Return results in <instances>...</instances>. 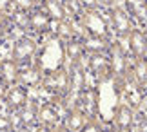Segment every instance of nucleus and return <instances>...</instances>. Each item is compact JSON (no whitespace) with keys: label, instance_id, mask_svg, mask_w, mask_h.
I'll return each mask as SVG.
<instances>
[{"label":"nucleus","instance_id":"f257e3e1","mask_svg":"<svg viewBox=\"0 0 147 132\" xmlns=\"http://www.w3.org/2000/svg\"><path fill=\"white\" fill-rule=\"evenodd\" d=\"M96 100H98V118L96 121L102 123H111L115 116L116 107L122 101V92H123V76L116 78H105L96 83Z\"/></svg>","mask_w":147,"mask_h":132},{"label":"nucleus","instance_id":"f03ea898","mask_svg":"<svg viewBox=\"0 0 147 132\" xmlns=\"http://www.w3.org/2000/svg\"><path fill=\"white\" fill-rule=\"evenodd\" d=\"M65 62H67V58H65L64 42H60L56 36L51 34V36L46 38V42H44L42 47H38L33 64L40 69L44 72V76H46V74L56 71V69L65 67Z\"/></svg>","mask_w":147,"mask_h":132},{"label":"nucleus","instance_id":"7ed1b4c3","mask_svg":"<svg viewBox=\"0 0 147 132\" xmlns=\"http://www.w3.org/2000/svg\"><path fill=\"white\" fill-rule=\"evenodd\" d=\"M40 89H44V92L51 96V105H55V103L60 105L64 94L69 89V71H67V67H60L56 71L46 74L40 83Z\"/></svg>","mask_w":147,"mask_h":132},{"label":"nucleus","instance_id":"20e7f679","mask_svg":"<svg viewBox=\"0 0 147 132\" xmlns=\"http://www.w3.org/2000/svg\"><path fill=\"white\" fill-rule=\"evenodd\" d=\"M105 18H107V25H109L111 34L116 40L127 38L129 33L134 29V20L123 5H116V7L105 11Z\"/></svg>","mask_w":147,"mask_h":132},{"label":"nucleus","instance_id":"39448f33","mask_svg":"<svg viewBox=\"0 0 147 132\" xmlns=\"http://www.w3.org/2000/svg\"><path fill=\"white\" fill-rule=\"evenodd\" d=\"M38 51V44L33 36L22 34L20 38L15 40L13 49H11V60H15L20 67H27L31 60H35V54Z\"/></svg>","mask_w":147,"mask_h":132},{"label":"nucleus","instance_id":"423d86ee","mask_svg":"<svg viewBox=\"0 0 147 132\" xmlns=\"http://www.w3.org/2000/svg\"><path fill=\"white\" fill-rule=\"evenodd\" d=\"M80 22H82L84 29L87 31V34H98V36H109L111 38L105 11H100V9L84 11V15L80 16Z\"/></svg>","mask_w":147,"mask_h":132},{"label":"nucleus","instance_id":"0eeeda50","mask_svg":"<svg viewBox=\"0 0 147 132\" xmlns=\"http://www.w3.org/2000/svg\"><path fill=\"white\" fill-rule=\"evenodd\" d=\"M115 130H122V132H133L136 127V111L125 105L123 101H120V105L116 107L115 116L111 119Z\"/></svg>","mask_w":147,"mask_h":132},{"label":"nucleus","instance_id":"6e6552de","mask_svg":"<svg viewBox=\"0 0 147 132\" xmlns=\"http://www.w3.org/2000/svg\"><path fill=\"white\" fill-rule=\"evenodd\" d=\"M87 76H93L94 82H100V80L111 78V64L107 54H89L87 56V69H86Z\"/></svg>","mask_w":147,"mask_h":132},{"label":"nucleus","instance_id":"1a4fd4ad","mask_svg":"<svg viewBox=\"0 0 147 132\" xmlns=\"http://www.w3.org/2000/svg\"><path fill=\"white\" fill-rule=\"evenodd\" d=\"M127 53H131L134 60H147V33L144 29L134 27V29L129 33Z\"/></svg>","mask_w":147,"mask_h":132},{"label":"nucleus","instance_id":"9d476101","mask_svg":"<svg viewBox=\"0 0 147 132\" xmlns=\"http://www.w3.org/2000/svg\"><path fill=\"white\" fill-rule=\"evenodd\" d=\"M91 121L86 112L80 111V109H75V111L71 112H65L64 118H62V129H64V132H80L86 129V125Z\"/></svg>","mask_w":147,"mask_h":132},{"label":"nucleus","instance_id":"9b49d317","mask_svg":"<svg viewBox=\"0 0 147 132\" xmlns=\"http://www.w3.org/2000/svg\"><path fill=\"white\" fill-rule=\"evenodd\" d=\"M113 38L109 36H98V34H87L86 38L82 40L84 44V51L86 54H107L109 53Z\"/></svg>","mask_w":147,"mask_h":132},{"label":"nucleus","instance_id":"f8f14e48","mask_svg":"<svg viewBox=\"0 0 147 132\" xmlns=\"http://www.w3.org/2000/svg\"><path fill=\"white\" fill-rule=\"evenodd\" d=\"M29 101V96H27V89H24L22 85H15V87H9L7 94L4 98V103L7 107L9 112H16L20 111L26 103Z\"/></svg>","mask_w":147,"mask_h":132},{"label":"nucleus","instance_id":"ddd939ff","mask_svg":"<svg viewBox=\"0 0 147 132\" xmlns=\"http://www.w3.org/2000/svg\"><path fill=\"white\" fill-rule=\"evenodd\" d=\"M42 80H44V72L35 64L20 69L18 85H22L24 89H38V87H40V83H42Z\"/></svg>","mask_w":147,"mask_h":132},{"label":"nucleus","instance_id":"4468645a","mask_svg":"<svg viewBox=\"0 0 147 132\" xmlns=\"http://www.w3.org/2000/svg\"><path fill=\"white\" fill-rule=\"evenodd\" d=\"M80 111L86 112L89 119L98 118V100H96V89L94 87H86V90L80 96Z\"/></svg>","mask_w":147,"mask_h":132},{"label":"nucleus","instance_id":"2eb2a0df","mask_svg":"<svg viewBox=\"0 0 147 132\" xmlns=\"http://www.w3.org/2000/svg\"><path fill=\"white\" fill-rule=\"evenodd\" d=\"M18 76H20V65L15 60L5 58L0 62V80L7 85V87H15L18 85Z\"/></svg>","mask_w":147,"mask_h":132},{"label":"nucleus","instance_id":"dca6fc26","mask_svg":"<svg viewBox=\"0 0 147 132\" xmlns=\"http://www.w3.org/2000/svg\"><path fill=\"white\" fill-rule=\"evenodd\" d=\"M62 123V118L55 105L51 103H40L38 105V116H36V125H47V127H58Z\"/></svg>","mask_w":147,"mask_h":132},{"label":"nucleus","instance_id":"f3484780","mask_svg":"<svg viewBox=\"0 0 147 132\" xmlns=\"http://www.w3.org/2000/svg\"><path fill=\"white\" fill-rule=\"evenodd\" d=\"M51 29H53V22H51V18L44 13L42 7H36L35 11H31V15H29V31L44 34V33H49Z\"/></svg>","mask_w":147,"mask_h":132},{"label":"nucleus","instance_id":"a211bd4d","mask_svg":"<svg viewBox=\"0 0 147 132\" xmlns=\"http://www.w3.org/2000/svg\"><path fill=\"white\" fill-rule=\"evenodd\" d=\"M125 74L140 89H147V60H134V64L129 65Z\"/></svg>","mask_w":147,"mask_h":132},{"label":"nucleus","instance_id":"6ab92c4d","mask_svg":"<svg viewBox=\"0 0 147 132\" xmlns=\"http://www.w3.org/2000/svg\"><path fill=\"white\" fill-rule=\"evenodd\" d=\"M38 103L36 100H29L20 111H16V118H18L20 127L22 125H36V116H38Z\"/></svg>","mask_w":147,"mask_h":132},{"label":"nucleus","instance_id":"aec40b11","mask_svg":"<svg viewBox=\"0 0 147 132\" xmlns=\"http://www.w3.org/2000/svg\"><path fill=\"white\" fill-rule=\"evenodd\" d=\"M65 58L67 64H82L86 58V51H84V44L82 40H69L65 42Z\"/></svg>","mask_w":147,"mask_h":132},{"label":"nucleus","instance_id":"412c9836","mask_svg":"<svg viewBox=\"0 0 147 132\" xmlns=\"http://www.w3.org/2000/svg\"><path fill=\"white\" fill-rule=\"evenodd\" d=\"M44 9L51 22H62V20H67V15H65V9L62 5V0H44V4L40 5Z\"/></svg>","mask_w":147,"mask_h":132},{"label":"nucleus","instance_id":"4be33fe9","mask_svg":"<svg viewBox=\"0 0 147 132\" xmlns=\"http://www.w3.org/2000/svg\"><path fill=\"white\" fill-rule=\"evenodd\" d=\"M53 36H56L60 42H69V40H75V33H73V25L69 20H62V22H53Z\"/></svg>","mask_w":147,"mask_h":132},{"label":"nucleus","instance_id":"5701e85b","mask_svg":"<svg viewBox=\"0 0 147 132\" xmlns=\"http://www.w3.org/2000/svg\"><path fill=\"white\" fill-rule=\"evenodd\" d=\"M29 15L27 11H13L11 13V25H15L16 29H20L22 33L29 31Z\"/></svg>","mask_w":147,"mask_h":132},{"label":"nucleus","instance_id":"b1692460","mask_svg":"<svg viewBox=\"0 0 147 132\" xmlns=\"http://www.w3.org/2000/svg\"><path fill=\"white\" fill-rule=\"evenodd\" d=\"M62 5L65 9V15H67V20L69 18H80L84 15V5L80 4V0H62Z\"/></svg>","mask_w":147,"mask_h":132},{"label":"nucleus","instance_id":"393cba45","mask_svg":"<svg viewBox=\"0 0 147 132\" xmlns=\"http://www.w3.org/2000/svg\"><path fill=\"white\" fill-rule=\"evenodd\" d=\"M11 7H13V11H27V13H31L38 5L35 4V0H11Z\"/></svg>","mask_w":147,"mask_h":132},{"label":"nucleus","instance_id":"a878e982","mask_svg":"<svg viewBox=\"0 0 147 132\" xmlns=\"http://www.w3.org/2000/svg\"><path fill=\"white\" fill-rule=\"evenodd\" d=\"M96 5L100 11H109L116 5H123V4H116V0H96Z\"/></svg>","mask_w":147,"mask_h":132},{"label":"nucleus","instance_id":"bb28decb","mask_svg":"<svg viewBox=\"0 0 147 132\" xmlns=\"http://www.w3.org/2000/svg\"><path fill=\"white\" fill-rule=\"evenodd\" d=\"M0 132H15L13 125H11V121H9V118L2 116V114H0Z\"/></svg>","mask_w":147,"mask_h":132},{"label":"nucleus","instance_id":"cd10ccee","mask_svg":"<svg viewBox=\"0 0 147 132\" xmlns=\"http://www.w3.org/2000/svg\"><path fill=\"white\" fill-rule=\"evenodd\" d=\"M80 132H102V127H100V121H96V119H91L87 125H86V129L80 130Z\"/></svg>","mask_w":147,"mask_h":132},{"label":"nucleus","instance_id":"c85d7f7f","mask_svg":"<svg viewBox=\"0 0 147 132\" xmlns=\"http://www.w3.org/2000/svg\"><path fill=\"white\" fill-rule=\"evenodd\" d=\"M80 4L84 5V9H86V11L98 9V5H96V0H80Z\"/></svg>","mask_w":147,"mask_h":132},{"label":"nucleus","instance_id":"c756f323","mask_svg":"<svg viewBox=\"0 0 147 132\" xmlns=\"http://www.w3.org/2000/svg\"><path fill=\"white\" fill-rule=\"evenodd\" d=\"M35 132H58V127H47V125H35Z\"/></svg>","mask_w":147,"mask_h":132},{"label":"nucleus","instance_id":"7c9ffc66","mask_svg":"<svg viewBox=\"0 0 147 132\" xmlns=\"http://www.w3.org/2000/svg\"><path fill=\"white\" fill-rule=\"evenodd\" d=\"M7 90H9V87L5 85L2 80H0V101H4V98H5V94H7Z\"/></svg>","mask_w":147,"mask_h":132},{"label":"nucleus","instance_id":"2f4dec72","mask_svg":"<svg viewBox=\"0 0 147 132\" xmlns=\"http://www.w3.org/2000/svg\"><path fill=\"white\" fill-rule=\"evenodd\" d=\"M11 7V0H0V13H5Z\"/></svg>","mask_w":147,"mask_h":132},{"label":"nucleus","instance_id":"473e14b6","mask_svg":"<svg viewBox=\"0 0 147 132\" xmlns=\"http://www.w3.org/2000/svg\"><path fill=\"white\" fill-rule=\"evenodd\" d=\"M15 132H35V125H22Z\"/></svg>","mask_w":147,"mask_h":132},{"label":"nucleus","instance_id":"72a5a7b5","mask_svg":"<svg viewBox=\"0 0 147 132\" xmlns=\"http://www.w3.org/2000/svg\"><path fill=\"white\" fill-rule=\"evenodd\" d=\"M111 132H122V130H115V129H113V130H111Z\"/></svg>","mask_w":147,"mask_h":132},{"label":"nucleus","instance_id":"f704fd0d","mask_svg":"<svg viewBox=\"0 0 147 132\" xmlns=\"http://www.w3.org/2000/svg\"><path fill=\"white\" fill-rule=\"evenodd\" d=\"M145 5H147V0H145Z\"/></svg>","mask_w":147,"mask_h":132},{"label":"nucleus","instance_id":"c9c22d12","mask_svg":"<svg viewBox=\"0 0 147 132\" xmlns=\"http://www.w3.org/2000/svg\"><path fill=\"white\" fill-rule=\"evenodd\" d=\"M145 29H147V27H145ZM145 33H147V31H145Z\"/></svg>","mask_w":147,"mask_h":132}]
</instances>
